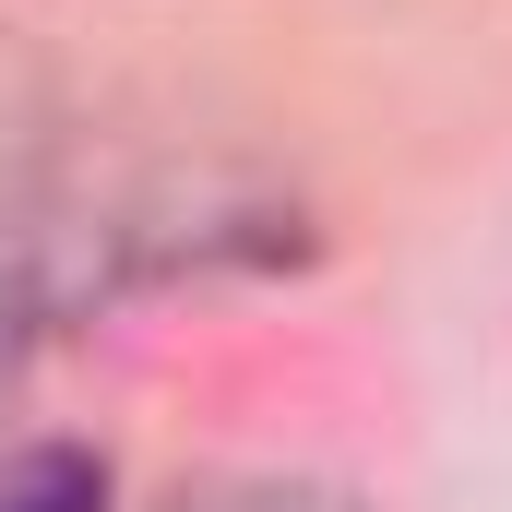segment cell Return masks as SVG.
<instances>
[{"instance_id":"obj_1","label":"cell","mask_w":512,"mask_h":512,"mask_svg":"<svg viewBox=\"0 0 512 512\" xmlns=\"http://www.w3.org/2000/svg\"><path fill=\"white\" fill-rule=\"evenodd\" d=\"M215 251H274V215L203 179L96 167V143L0 60V358Z\"/></svg>"},{"instance_id":"obj_2","label":"cell","mask_w":512,"mask_h":512,"mask_svg":"<svg viewBox=\"0 0 512 512\" xmlns=\"http://www.w3.org/2000/svg\"><path fill=\"white\" fill-rule=\"evenodd\" d=\"M0 512H108V465L84 441H0Z\"/></svg>"},{"instance_id":"obj_3","label":"cell","mask_w":512,"mask_h":512,"mask_svg":"<svg viewBox=\"0 0 512 512\" xmlns=\"http://www.w3.org/2000/svg\"><path fill=\"white\" fill-rule=\"evenodd\" d=\"M155 512H370L358 489H322V477H203Z\"/></svg>"}]
</instances>
